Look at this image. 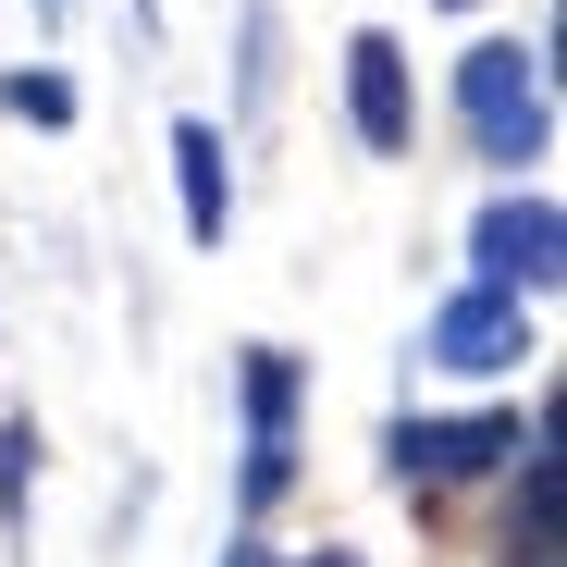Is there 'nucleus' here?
<instances>
[{
  "instance_id": "nucleus-11",
  "label": "nucleus",
  "mask_w": 567,
  "mask_h": 567,
  "mask_svg": "<svg viewBox=\"0 0 567 567\" xmlns=\"http://www.w3.org/2000/svg\"><path fill=\"white\" fill-rule=\"evenodd\" d=\"M223 567H259V543H247V530H235V543H223Z\"/></svg>"
},
{
  "instance_id": "nucleus-2",
  "label": "nucleus",
  "mask_w": 567,
  "mask_h": 567,
  "mask_svg": "<svg viewBox=\"0 0 567 567\" xmlns=\"http://www.w3.org/2000/svg\"><path fill=\"white\" fill-rule=\"evenodd\" d=\"M383 456H395V482H482V468L530 456V432H518V408H482V420H395Z\"/></svg>"
},
{
  "instance_id": "nucleus-6",
  "label": "nucleus",
  "mask_w": 567,
  "mask_h": 567,
  "mask_svg": "<svg viewBox=\"0 0 567 567\" xmlns=\"http://www.w3.org/2000/svg\"><path fill=\"white\" fill-rule=\"evenodd\" d=\"M346 124H358V148H370V161H408V136H420L408 50H395L383 25H358V38H346Z\"/></svg>"
},
{
  "instance_id": "nucleus-10",
  "label": "nucleus",
  "mask_w": 567,
  "mask_h": 567,
  "mask_svg": "<svg viewBox=\"0 0 567 567\" xmlns=\"http://www.w3.org/2000/svg\"><path fill=\"white\" fill-rule=\"evenodd\" d=\"M271 567V555H259ZM284 567H370V555H346V543H321V555H284Z\"/></svg>"
},
{
  "instance_id": "nucleus-3",
  "label": "nucleus",
  "mask_w": 567,
  "mask_h": 567,
  "mask_svg": "<svg viewBox=\"0 0 567 567\" xmlns=\"http://www.w3.org/2000/svg\"><path fill=\"white\" fill-rule=\"evenodd\" d=\"M468 259H482V284H506V297H543V284H555V259H567L555 198H543V185H506V198L468 223Z\"/></svg>"
},
{
  "instance_id": "nucleus-9",
  "label": "nucleus",
  "mask_w": 567,
  "mask_h": 567,
  "mask_svg": "<svg viewBox=\"0 0 567 567\" xmlns=\"http://www.w3.org/2000/svg\"><path fill=\"white\" fill-rule=\"evenodd\" d=\"M25 482H38V432L0 420V518H25Z\"/></svg>"
},
{
  "instance_id": "nucleus-1",
  "label": "nucleus",
  "mask_w": 567,
  "mask_h": 567,
  "mask_svg": "<svg viewBox=\"0 0 567 567\" xmlns=\"http://www.w3.org/2000/svg\"><path fill=\"white\" fill-rule=\"evenodd\" d=\"M456 124H468V148H482L494 173H530V161L555 148L543 50H518V38H468V50H456Z\"/></svg>"
},
{
  "instance_id": "nucleus-8",
  "label": "nucleus",
  "mask_w": 567,
  "mask_h": 567,
  "mask_svg": "<svg viewBox=\"0 0 567 567\" xmlns=\"http://www.w3.org/2000/svg\"><path fill=\"white\" fill-rule=\"evenodd\" d=\"M0 112H25V124H74V86H62V74H0Z\"/></svg>"
},
{
  "instance_id": "nucleus-12",
  "label": "nucleus",
  "mask_w": 567,
  "mask_h": 567,
  "mask_svg": "<svg viewBox=\"0 0 567 567\" xmlns=\"http://www.w3.org/2000/svg\"><path fill=\"white\" fill-rule=\"evenodd\" d=\"M444 13H468V0H444Z\"/></svg>"
},
{
  "instance_id": "nucleus-7",
  "label": "nucleus",
  "mask_w": 567,
  "mask_h": 567,
  "mask_svg": "<svg viewBox=\"0 0 567 567\" xmlns=\"http://www.w3.org/2000/svg\"><path fill=\"white\" fill-rule=\"evenodd\" d=\"M173 198H185V235H198V247H223V235H235V173H223V124H198V112L173 124Z\"/></svg>"
},
{
  "instance_id": "nucleus-5",
  "label": "nucleus",
  "mask_w": 567,
  "mask_h": 567,
  "mask_svg": "<svg viewBox=\"0 0 567 567\" xmlns=\"http://www.w3.org/2000/svg\"><path fill=\"white\" fill-rule=\"evenodd\" d=\"M284 482H297V358H284V346H247V518L284 494Z\"/></svg>"
},
{
  "instance_id": "nucleus-4",
  "label": "nucleus",
  "mask_w": 567,
  "mask_h": 567,
  "mask_svg": "<svg viewBox=\"0 0 567 567\" xmlns=\"http://www.w3.org/2000/svg\"><path fill=\"white\" fill-rule=\"evenodd\" d=\"M432 358L468 370V383L518 370V358H530V297H506V284H456V297L432 309Z\"/></svg>"
}]
</instances>
